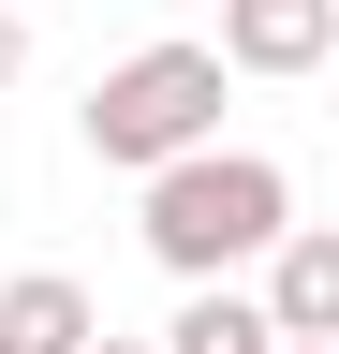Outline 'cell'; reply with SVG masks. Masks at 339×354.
Returning <instances> with one entry per match:
<instances>
[{
  "label": "cell",
  "instance_id": "cell-1",
  "mask_svg": "<svg viewBox=\"0 0 339 354\" xmlns=\"http://www.w3.org/2000/svg\"><path fill=\"white\" fill-rule=\"evenodd\" d=\"M280 221H295V162L222 148V133L133 177V236H148V266H162V281H236V266L280 236Z\"/></svg>",
  "mask_w": 339,
  "mask_h": 354
},
{
  "label": "cell",
  "instance_id": "cell-2",
  "mask_svg": "<svg viewBox=\"0 0 339 354\" xmlns=\"http://www.w3.org/2000/svg\"><path fill=\"white\" fill-rule=\"evenodd\" d=\"M222 44H133L104 88H89V162H118V177H148V162H177V148H206L222 133Z\"/></svg>",
  "mask_w": 339,
  "mask_h": 354
},
{
  "label": "cell",
  "instance_id": "cell-3",
  "mask_svg": "<svg viewBox=\"0 0 339 354\" xmlns=\"http://www.w3.org/2000/svg\"><path fill=\"white\" fill-rule=\"evenodd\" d=\"M325 59H339V0H222V74L295 88V74H325Z\"/></svg>",
  "mask_w": 339,
  "mask_h": 354
},
{
  "label": "cell",
  "instance_id": "cell-4",
  "mask_svg": "<svg viewBox=\"0 0 339 354\" xmlns=\"http://www.w3.org/2000/svg\"><path fill=\"white\" fill-rule=\"evenodd\" d=\"M251 266H266L251 295H266V325H280V339H339V236H325V221H280Z\"/></svg>",
  "mask_w": 339,
  "mask_h": 354
},
{
  "label": "cell",
  "instance_id": "cell-5",
  "mask_svg": "<svg viewBox=\"0 0 339 354\" xmlns=\"http://www.w3.org/2000/svg\"><path fill=\"white\" fill-rule=\"evenodd\" d=\"M89 325H104V310H89L74 266H15V281H0V354H74Z\"/></svg>",
  "mask_w": 339,
  "mask_h": 354
},
{
  "label": "cell",
  "instance_id": "cell-6",
  "mask_svg": "<svg viewBox=\"0 0 339 354\" xmlns=\"http://www.w3.org/2000/svg\"><path fill=\"white\" fill-rule=\"evenodd\" d=\"M162 354H280L266 295H251V266H236V281H177V325H162Z\"/></svg>",
  "mask_w": 339,
  "mask_h": 354
},
{
  "label": "cell",
  "instance_id": "cell-7",
  "mask_svg": "<svg viewBox=\"0 0 339 354\" xmlns=\"http://www.w3.org/2000/svg\"><path fill=\"white\" fill-rule=\"evenodd\" d=\"M15 74H30V15L0 0V88H15Z\"/></svg>",
  "mask_w": 339,
  "mask_h": 354
},
{
  "label": "cell",
  "instance_id": "cell-8",
  "mask_svg": "<svg viewBox=\"0 0 339 354\" xmlns=\"http://www.w3.org/2000/svg\"><path fill=\"white\" fill-rule=\"evenodd\" d=\"M74 354H162V339H104V325H89V339H74Z\"/></svg>",
  "mask_w": 339,
  "mask_h": 354
},
{
  "label": "cell",
  "instance_id": "cell-9",
  "mask_svg": "<svg viewBox=\"0 0 339 354\" xmlns=\"http://www.w3.org/2000/svg\"><path fill=\"white\" fill-rule=\"evenodd\" d=\"M280 354H339V339H280Z\"/></svg>",
  "mask_w": 339,
  "mask_h": 354
}]
</instances>
